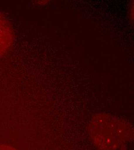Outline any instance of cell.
<instances>
[{
	"label": "cell",
	"instance_id": "3957f363",
	"mask_svg": "<svg viewBox=\"0 0 134 150\" xmlns=\"http://www.w3.org/2000/svg\"><path fill=\"white\" fill-rule=\"evenodd\" d=\"M0 150H17L13 147H12L9 146L0 144Z\"/></svg>",
	"mask_w": 134,
	"mask_h": 150
},
{
	"label": "cell",
	"instance_id": "7a4b0ae2",
	"mask_svg": "<svg viewBox=\"0 0 134 150\" xmlns=\"http://www.w3.org/2000/svg\"><path fill=\"white\" fill-rule=\"evenodd\" d=\"M13 40V28L8 20L0 13V57L9 49Z\"/></svg>",
	"mask_w": 134,
	"mask_h": 150
},
{
	"label": "cell",
	"instance_id": "6da1fadb",
	"mask_svg": "<svg viewBox=\"0 0 134 150\" xmlns=\"http://www.w3.org/2000/svg\"><path fill=\"white\" fill-rule=\"evenodd\" d=\"M90 133L94 143L101 150H124L134 139V129L130 123L106 113L94 116Z\"/></svg>",
	"mask_w": 134,
	"mask_h": 150
}]
</instances>
